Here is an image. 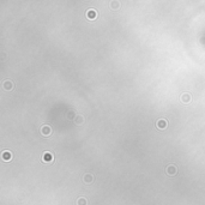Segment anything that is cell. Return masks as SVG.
Segmentation results:
<instances>
[{"mask_svg":"<svg viewBox=\"0 0 205 205\" xmlns=\"http://www.w3.org/2000/svg\"><path fill=\"white\" fill-rule=\"evenodd\" d=\"M167 126H168V122L165 119H160V120L156 121V127H157L158 130H165Z\"/></svg>","mask_w":205,"mask_h":205,"instance_id":"1","label":"cell"},{"mask_svg":"<svg viewBox=\"0 0 205 205\" xmlns=\"http://www.w3.org/2000/svg\"><path fill=\"white\" fill-rule=\"evenodd\" d=\"M165 173H167L169 177H173V175H175L178 173V169H177V165L174 164H169L167 168H165Z\"/></svg>","mask_w":205,"mask_h":205,"instance_id":"2","label":"cell"},{"mask_svg":"<svg viewBox=\"0 0 205 205\" xmlns=\"http://www.w3.org/2000/svg\"><path fill=\"white\" fill-rule=\"evenodd\" d=\"M41 133H42V136H44V137L51 136V133H52V127H51L49 125H43L42 127H41Z\"/></svg>","mask_w":205,"mask_h":205,"instance_id":"3","label":"cell"},{"mask_svg":"<svg viewBox=\"0 0 205 205\" xmlns=\"http://www.w3.org/2000/svg\"><path fill=\"white\" fill-rule=\"evenodd\" d=\"M53 160H54V157H53V155H52L51 152H44V154L42 155V161H43L44 163H52Z\"/></svg>","mask_w":205,"mask_h":205,"instance_id":"4","label":"cell"},{"mask_svg":"<svg viewBox=\"0 0 205 205\" xmlns=\"http://www.w3.org/2000/svg\"><path fill=\"white\" fill-rule=\"evenodd\" d=\"M85 16H86V18H89V19H96L97 18V12L95 11L94 8H90V10H88V11L85 12Z\"/></svg>","mask_w":205,"mask_h":205,"instance_id":"5","label":"cell"},{"mask_svg":"<svg viewBox=\"0 0 205 205\" xmlns=\"http://www.w3.org/2000/svg\"><path fill=\"white\" fill-rule=\"evenodd\" d=\"M1 158H3L5 162L11 161V160H12V154L10 152V151H7V150H5V151H3V154H1Z\"/></svg>","mask_w":205,"mask_h":205,"instance_id":"6","label":"cell"},{"mask_svg":"<svg viewBox=\"0 0 205 205\" xmlns=\"http://www.w3.org/2000/svg\"><path fill=\"white\" fill-rule=\"evenodd\" d=\"M3 88H4L5 91H10V90L13 89V83H12L11 81H5V82L3 83Z\"/></svg>","mask_w":205,"mask_h":205,"instance_id":"7","label":"cell"},{"mask_svg":"<svg viewBox=\"0 0 205 205\" xmlns=\"http://www.w3.org/2000/svg\"><path fill=\"white\" fill-rule=\"evenodd\" d=\"M180 100L183 102V103H190L191 102V95L188 94V92H185V94H182L181 95V97H180Z\"/></svg>","mask_w":205,"mask_h":205,"instance_id":"8","label":"cell"},{"mask_svg":"<svg viewBox=\"0 0 205 205\" xmlns=\"http://www.w3.org/2000/svg\"><path fill=\"white\" fill-rule=\"evenodd\" d=\"M74 124L76 125H82L83 122H84V116L83 115H81V114H78L77 116H76V118H74Z\"/></svg>","mask_w":205,"mask_h":205,"instance_id":"9","label":"cell"},{"mask_svg":"<svg viewBox=\"0 0 205 205\" xmlns=\"http://www.w3.org/2000/svg\"><path fill=\"white\" fill-rule=\"evenodd\" d=\"M83 180H84L85 183H91L94 181V177H92L91 174H85L84 177H83Z\"/></svg>","mask_w":205,"mask_h":205,"instance_id":"10","label":"cell"},{"mask_svg":"<svg viewBox=\"0 0 205 205\" xmlns=\"http://www.w3.org/2000/svg\"><path fill=\"white\" fill-rule=\"evenodd\" d=\"M76 204H77V205H88V200H86V198L81 197V198H78V199H77Z\"/></svg>","mask_w":205,"mask_h":205,"instance_id":"11","label":"cell"},{"mask_svg":"<svg viewBox=\"0 0 205 205\" xmlns=\"http://www.w3.org/2000/svg\"><path fill=\"white\" fill-rule=\"evenodd\" d=\"M110 7H112V8H115V10L119 8V7H120L119 1H112V3H110Z\"/></svg>","mask_w":205,"mask_h":205,"instance_id":"12","label":"cell"}]
</instances>
